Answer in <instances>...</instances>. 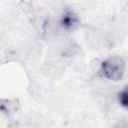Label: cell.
I'll list each match as a JSON object with an SVG mask.
<instances>
[{
	"mask_svg": "<svg viewBox=\"0 0 128 128\" xmlns=\"http://www.w3.org/2000/svg\"><path fill=\"white\" fill-rule=\"evenodd\" d=\"M126 70V63L120 56H110L100 62L97 73L111 81H119L123 78Z\"/></svg>",
	"mask_w": 128,
	"mask_h": 128,
	"instance_id": "6da1fadb",
	"label": "cell"
},
{
	"mask_svg": "<svg viewBox=\"0 0 128 128\" xmlns=\"http://www.w3.org/2000/svg\"><path fill=\"white\" fill-rule=\"evenodd\" d=\"M59 24L66 31H74L80 25V19L73 10L66 8L60 15Z\"/></svg>",
	"mask_w": 128,
	"mask_h": 128,
	"instance_id": "7a4b0ae2",
	"label": "cell"
},
{
	"mask_svg": "<svg viewBox=\"0 0 128 128\" xmlns=\"http://www.w3.org/2000/svg\"><path fill=\"white\" fill-rule=\"evenodd\" d=\"M118 101L120 103V105L124 108H127L128 106V92L126 87H124L118 94Z\"/></svg>",
	"mask_w": 128,
	"mask_h": 128,
	"instance_id": "3957f363",
	"label": "cell"
}]
</instances>
